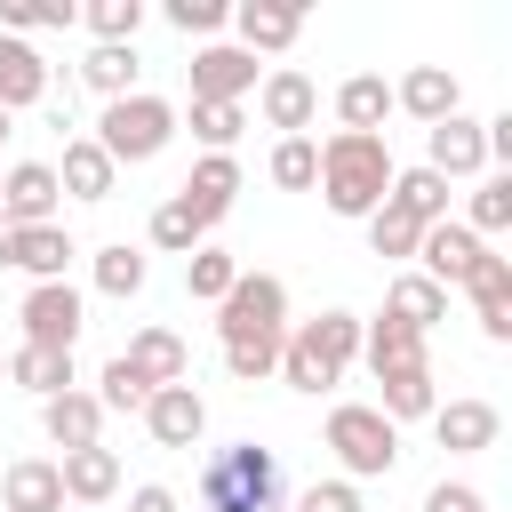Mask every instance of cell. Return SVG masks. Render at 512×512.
Listing matches in <instances>:
<instances>
[{
    "label": "cell",
    "instance_id": "45",
    "mask_svg": "<svg viewBox=\"0 0 512 512\" xmlns=\"http://www.w3.org/2000/svg\"><path fill=\"white\" fill-rule=\"evenodd\" d=\"M128 512H176V496H168V488H160V480H144V488H136V496H128Z\"/></svg>",
    "mask_w": 512,
    "mask_h": 512
},
{
    "label": "cell",
    "instance_id": "41",
    "mask_svg": "<svg viewBox=\"0 0 512 512\" xmlns=\"http://www.w3.org/2000/svg\"><path fill=\"white\" fill-rule=\"evenodd\" d=\"M192 136H200L208 152H232V136H240V104H192Z\"/></svg>",
    "mask_w": 512,
    "mask_h": 512
},
{
    "label": "cell",
    "instance_id": "14",
    "mask_svg": "<svg viewBox=\"0 0 512 512\" xmlns=\"http://www.w3.org/2000/svg\"><path fill=\"white\" fill-rule=\"evenodd\" d=\"M56 480H64V504H80V512H96L104 496H120V456L96 440V448H72V456H56Z\"/></svg>",
    "mask_w": 512,
    "mask_h": 512
},
{
    "label": "cell",
    "instance_id": "15",
    "mask_svg": "<svg viewBox=\"0 0 512 512\" xmlns=\"http://www.w3.org/2000/svg\"><path fill=\"white\" fill-rule=\"evenodd\" d=\"M464 288H472L480 336H488V344H512V264H504V256L488 248V256L472 264V280H464Z\"/></svg>",
    "mask_w": 512,
    "mask_h": 512
},
{
    "label": "cell",
    "instance_id": "46",
    "mask_svg": "<svg viewBox=\"0 0 512 512\" xmlns=\"http://www.w3.org/2000/svg\"><path fill=\"white\" fill-rule=\"evenodd\" d=\"M8 256H16V224H0V264H8Z\"/></svg>",
    "mask_w": 512,
    "mask_h": 512
},
{
    "label": "cell",
    "instance_id": "28",
    "mask_svg": "<svg viewBox=\"0 0 512 512\" xmlns=\"http://www.w3.org/2000/svg\"><path fill=\"white\" fill-rule=\"evenodd\" d=\"M360 360H368L376 376L424 368V336H416V328H400V320H368V328H360Z\"/></svg>",
    "mask_w": 512,
    "mask_h": 512
},
{
    "label": "cell",
    "instance_id": "9",
    "mask_svg": "<svg viewBox=\"0 0 512 512\" xmlns=\"http://www.w3.org/2000/svg\"><path fill=\"white\" fill-rule=\"evenodd\" d=\"M248 88H256V56L248 48H224V40L192 48V104H240Z\"/></svg>",
    "mask_w": 512,
    "mask_h": 512
},
{
    "label": "cell",
    "instance_id": "21",
    "mask_svg": "<svg viewBox=\"0 0 512 512\" xmlns=\"http://www.w3.org/2000/svg\"><path fill=\"white\" fill-rule=\"evenodd\" d=\"M0 512H64V480L48 456H16L0 472Z\"/></svg>",
    "mask_w": 512,
    "mask_h": 512
},
{
    "label": "cell",
    "instance_id": "19",
    "mask_svg": "<svg viewBox=\"0 0 512 512\" xmlns=\"http://www.w3.org/2000/svg\"><path fill=\"white\" fill-rule=\"evenodd\" d=\"M392 104L408 112V120H448L456 104H464V88H456V72L448 64H416V72H400V88H392Z\"/></svg>",
    "mask_w": 512,
    "mask_h": 512
},
{
    "label": "cell",
    "instance_id": "38",
    "mask_svg": "<svg viewBox=\"0 0 512 512\" xmlns=\"http://www.w3.org/2000/svg\"><path fill=\"white\" fill-rule=\"evenodd\" d=\"M472 240H488V232H512V176H488L480 192H472V224H464Z\"/></svg>",
    "mask_w": 512,
    "mask_h": 512
},
{
    "label": "cell",
    "instance_id": "3",
    "mask_svg": "<svg viewBox=\"0 0 512 512\" xmlns=\"http://www.w3.org/2000/svg\"><path fill=\"white\" fill-rule=\"evenodd\" d=\"M352 360H360V320L352 312H320V320H304V328L280 336V376L296 392H328Z\"/></svg>",
    "mask_w": 512,
    "mask_h": 512
},
{
    "label": "cell",
    "instance_id": "13",
    "mask_svg": "<svg viewBox=\"0 0 512 512\" xmlns=\"http://www.w3.org/2000/svg\"><path fill=\"white\" fill-rule=\"evenodd\" d=\"M144 432H152L160 448H200V432H208V400H200L192 384H160V392L144 400Z\"/></svg>",
    "mask_w": 512,
    "mask_h": 512
},
{
    "label": "cell",
    "instance_id": "16",
    "mask_svg": "<svg viewBox=\"0 0 512 512\" xmlns=\"http://www.w3.org/2000/svg\"><path fill=\"white\" fill-rule=\"evenodd\" d=\"M40 432H48L64 456H72V448H96V440H104V408H96V392H80V384H72V392L40 400Z\"/></svg>",
    "mask_w": 512,
    "mask_h": 512
},
{
    "label": "cell",
    "instance_id": "11",
    "mask_svg": "<svg viewBox=\"0 0 512 512\" xmlns=\"http://www.w3.org/2000/svg\"><path fill=\"white\" fill-rule=\"evenodd\" d=\"M256 112H264V128L304 136V128H312V112H320V88H312L296 64H280V72H264V80H256Z\"/></svg>",
    "mask_w": 512,
    "mask_h": 512
},
{
    "label": "cell",
    "instance_id": "25",
    "mask_svg": "<svg viewBox=\"0 0 512 512\" xmlns=\"http://www.w3.org/2000/svg\"><path fill=\"white\" fill-rule=\"evenodd\" d=\"M56 184H64L72 200H112L120 168L104 160V144H96V136H72V144H64V168H56Z\"/></svg>",
    "mask_w": 512,
    "mask_h": 512
},
{
    "label": "cell",
    "instance_id": "7",
    "mask_svg": "<svg viewBox=\"0 0 512 512\" xmlns=\"http://www.w3.org/2000/svg\"><path fill=\"white\" fill-rule=\"evenodd\" d=\"M16 320H24V344H40V352H72V344H80L88 304H80V288H72V280H32Z\"/></svg>",
    "mask_w": 512,
    "mask_h": 512
},
{
    "label": "cell",
    "instance_id": "43",
    "mask_svg": "<svg viewBox=\"0 0 512 512\" xmlns=\"http://www.w3.org/2000/svg\"><path fill=\"white\" fill-rule=\"evenodd\" d=\"M224 16H232L224 0H168V24H176V32H216Z\"/></svg>",
    "mask_w": 512,
    "mask_h": 512
},
{
    "label": "cell",
    "instance_id": "42",
    "mask_svg": "<svg viewBox=\"0 0 512 512\" xmlns=\"http://www.w3.org/2000/svg\"><path fill=\"white\" fill-rule=\"evenodd\" d=\"M288 512H360V488H352V480H312Z\"/></svg>",
    "mask_w": 512,
    "mask_h": 512
},
{
    "label": "cell",
    "instance_id": "5",
    "mask_svg": "<svg viewBox=\"0 0 512 512\" xmlns=\"http://www.w3.org/2000/svg\"><path fill=\"white\" fill-rule=\"evenodd\" d=\"M168 136H176V104L168 96H120V104H104V120H96V144H104V160L112 168H136V160H160L168 152Z\"/></svg>",
    "mask_w": 512,
    "mask_h": 512
},
{
    "label": "cell",
    "instance_id": "12",
    "mask_svg": "<svg viewBox=\"0 0 512 512\" xmlns=\"http://www.w3.org/2000/svg\"><path fill=\"white\" fill-rule=\"evenodd\" d=\"M480 256H488V240H472L464 224H424V240H416V264L432 288H464Z\"/></svg>",
    "mask_w": 512,
    "mask_h": 512
},
{
    "label": "cell",
    "instance_id": "33",
    "mask_svg": "<svg viewBox=\"0 0 512 512\" xmlns=\"http://www.w3.org/2000/svg\"><path fill=\"white\" fill-rule=\"evenodd\" d=\"M80 24L96 32V48H136V24H144V0H88Z\"/></svg>",
    "mask_w": 512,
    "mask_h": 512
},
{
    "label": "cell",
    "instance_id": "2",
    "mask_svg": "<svg viewBox=\"0 0 512 512\" xmlns=\"http://www.w3.org/2000/svg\"><path fill=\"white\" fill-rule=\"evenodd\" d=\"M280 456L272 448H256V440H232V448H216L208 464H200V488H192V504L200 512H280Z\"/></svg>",
    "mask_w": 512,
    "mask_h": 512
},
{
    "label": "cell",
    "instance_id": "10",
    "mask_svg": "<svg viewBox=\"0 0 512 512\" xmlns=\"http://www.w3.org/2000/svg\"><path fill=\"white\" fill-rule=\"evenodd\" d=\"M424 168L448 184V176H480L488 168V136H480V120H464V112H448V120H432L424 128Z\"/></svg>",
    "mask_w": 512,
    "mask_h": 512
},
{
    "label": "cell",
    "instance_id": "36",
    "mask_svg": "<svg viewBox=\"0 0 512 512\" xmlns=\"http://www.w3.org/2000/svg\"><path fill=\"white\" fill-rule=\"evenodd\" d=\"M232 280H240V256H224V248H192V256H184V288H192L200 304H224Z\"/></svg>",
    "mask_w": 512,
    "mask_h": 512
},
{
    "label": "cell",
    "instance_id": "4",
    "mask_svg": "<svg viewBox=\"0 0 512 512\" xmlns=\"http://www.w3.org/2000/svg\"><path fill=\"white\" fill-rule=\"evenodd\" d=\"M216 336L224 352H256V344H280L288 336V288L272 272H240L216 304Z\"/></svg>",
    "mask_w": 512,
    "mask_h": 512
},
{
    "label": "cell",
    "instance_id": "34",
    "mask_svg": "<svg viewBox=\"0 0 512 512\" xmlns=\"http://www.w3.org/2000/svg\"><path fill=\"white\" fill-rule=\"evenodd\" d=\"M80 80L104 96V104H120V96H136V48H88V64H80Z\"/></svg>",
    "mask_w": 512,
    "mask_h": 512
},
{
    "label": "cell",
    "instance_id": "32",
    "mask_svg": "<svg viewBox=\"0 0 512 512\" xmlns=\"http://www.w3.org/2000/svg\"><path fill=\"white\" fill-rule=\"evenodd\" d=\"M376 384H384L376 416H392V424H408V416H432V408H440V392H432V360H424V368H400V376H376Z\"/></svg>",
    "mask_w": 512,
    "mask_h": 512
},
{
    "label": "cell",
    "instance_id": "31",
    "mask_svg": "<svg viewBox=\"0 0 512 512\" xmlns=\"http://www.w3.org/2000/svg\"><path fill=\"white\" fill-rule=\"evenodd\" d=\"M8 376H16L32 400H56V392H72V352H40V344H16V352H8Z\"/></svg>",
    "mask_w": 512,
    "mask_h": 512
},
{
    "label": "cell",
    "instance_id": "20",
    "mask_svg": "<svg viewBox=\"0 0 512 512\" xmlns=\"http://www.w3.org/2000/svg\"><path fill=\"white\" fill-rule=\"evenodd\" d=\"M120 360H128V368H136V376H144L152 392H160V384H184V376H192V352H184V336H176V328H136Z\"/></svg>",
    "mask_w": 512,
    "mask_h": 512
},
{
    "label": "cell",
    "instance_id": "23",
    "mask_svg": "<svg viewBox=\"0 0 512 512\" xmlns=\"http://www.w3.org/2000/svg\"><path fill=\"white\" fill-rule=\"evenodd\" d=\"M384 320H400V328H416V336H432V328L448 320V288H432L424 272H400V280L384 288Z\"/></svg>",
    "mask_w": 512,
    "mask_h": 512
},
{
    "label": "cell",
    "instance_id": "39",
    "mask_svg": "<svg viewBox=\"0 0 512 512\" xmlns=\"http://www.w3.org/2000/svg\"><path fill=\"white\" fill-rule=\"evenodd\" d=\"M144 400H152V384L112 352V360H104V376H96V408H136V416H144Z\"/></svg>",
    "mask_w": 512,
    "mask_h": 512
},
{
    "label": "cell",
    "instance_id": "47",
    "mask_svg": "<svg viewBox=\"0 0 512 512\" xmlns=\"http://www.w3.org/2000/svg\"><path fill=\"white\" fill-rule=\"evenodd\" d=\"M0 136H8V112H0Z\"/></svg>",
    "mask_w": 512,
    "mask_h": 512
},
{
    "label": "cell",
    "instance_id": "48",
    "mask_svg": "<svg viewBox=\"0 0 512 512\" xmlns=\"http://www.w3.org/2000/svg\"><path fill=\"white\" fill-rule=\"evenodd\" d=\"M0 376H8V352H0Z\"/></svg>",
    "mask_w": 512,
    "mask_h": 512
},
{
    "label": "cell",
    "instance_id": "35",
    "mask_svg": "<svg viewBox=\"0 0 512 512\" xmlns=\"http://www.w3.org/2000/svg\"><path fill=\"white\" fill-rule=\"evenodd\" d=\"M272 184L280 192H312L320 184V144L312 136H280L272 144Z\"/></svg>",
    "mask_w": 512,
    "mask_h": 512
},
{
    "label": "cell",
    "instance_id": "1",
    "mask_svg": "<svg viewBox=\"0 0 512 512\" xmlns=\"http://www.w3.org/2000/svg\"><path fill=\"white\" fill-rule=\"evenodd\" d=\"M392 168H400V160H392L384 136H344V128H336V136L320 144V200H328L336 216H360V224H368V216L384 208V192H392Z\"/></svg>",
    "mask_w": 512,
    "mask_h": 512
},
{
    "label": "cell",
    "instance_id": "37",
    "mask_svg": "<svg viewBox=\"0 0 512 512\" xmlns=\"http://www.w3.org/2000/svg\"><path fill=\"white\" fill-rule=\"evenodd\" d=\"M144 272H152V264H144V248H128V240L96 248V288H104V296H136V288H144Z\"/></svg>",
    "mask_w": 512,
    "mask_h": 512
},
{
    "label": "cell",
    "instance_id": "30",
    "mask_svg": "<svg viewBox=\"0 0 512 512\" xmlns=\"http://www.w3.org/2000/svg\"><path fill=\"white\" fill-rule=\"evenodd\" d=\"M80 248H72V232L64 224H32V232H16V272H32V280H64V264H72Z\"/></svg>",
    "mask_w": 512,
    "mask_h": 512
},
{
    "label": "cell",
    "instance_id": "18",
    "mask_svg": "<svg viewBox=\"0 0 512 512\" xmlns=\"http://www.w3.org/2000/svg\"><path fill=\"white\" fill-rule=\"evenodd\" d=\"M232 24H240V48L256 56H280V48H296V32H304V8H288V0H240L232 8Z\"/></svg>",
    "mask_w": 512,
    "mask_h": 512
},
{
    "label": "cell",
    "instance_id": "6",
    "mask_svg": "<svg viewBox=\"0 0 512 512\" xmlns=\"http://www.w3.org/2000/svg\"><path fill=\"white\" fill-rule=\"evenodd\" d=\"M328 448H336V464L352 480H384L400 464V424L376 416L368 400H344V408H328Z\"/></svg>",
    "mask_w": 512,
    "mask_h": 512
},
{
    "label": "cell",
    "instance_id": "40",
    "mask_svg": "<svg viewBox=\"0 0 512 512\" xmlns=\"http://www.w3.org/2000/svg\"><path fill=\"white\" fill-rule=\"evenodd\" d=\"M416 240H424V224H408L400 208H376L368 216V248L376 256H416Z\"/></svg>",
    "mask_w": 512,
    "mask_h": 512
},
{
    "label": "cell",
    "instance_id": "29",
    "mask_svg": "<svg viewBox=\"0 0 512 512\" xmlns=\"http://www.w3.org/2000/svg\"><path fill=\"white\" fill-rule=\"evenodd\" d=\"M208 232H216V224H208V216H200L184 192H168V200L152 208V248H168V256H192V248H208Z\"/></svg>",
    "mask_w": 512,
    "mask_h": 512
},
{
    "label": "cell",
    "instance_id": "22",
    "mask_svg": "<svg viewBox=\"0 0 512 512\" xmlns=\"http://www.w3.org/2000/svg\"><path fill=\"white\" fill-rule=\"evenodd\" d=\"M176 192H184L208 224H224V208L240 200V160H232V152H200V160H192V176H184Z\"/></svg>",
    "mask_w": 512,
    "mask_h": 512
},
{
    "label": "cell",
    "instance_id": "17",
    "mask_svg": "<svg viewBox=\"0 0 512 512\" xmlns=\"http://www.w3.org/2000/svg\"><path fill=\"white\" fill-rule=\"evenodd\" d=\"M432 432H440V448L480 456V448H496L504 416H496V400H440V408H432Z\"/></svg>",
    "mask_w": 512,
    "mask_h": 512
},
{
    "label": "cell",
    "instance_id": "44",
    "mask_svg": "<svg viewBox=\"0 0 512 512\" xmlns=\"http://www.w3.org/2000/svg\"><path fill=\"white\" fill-rule=\"evenodd\" d=\"M424 512H488V496H480L472 480H440V488L424 496Z\"/></svg>",
    "mask_w": 512,
    "mask_h": 512
},
{
    "label": "cell",
    "instance_id": "24",
    "mask_svg": "<svg viewBox=\"0 0 512 512\" xmlns=\"http://www.w3.org/2000/svg\"><path fill=\"white\" fill-rule=\"evenodd\" d=\"M40 96H48V64H40V48L0 32V112H24V104H40Z\"/></svg>",
    "mask_w": 512,
    "mask_h": 512
},
{
    "label": "cell",
    "instance_id": "26",
    "mask_svg": "<svg viewBox=\"0 0 512 512\" xmlns=\"http://www.w3.org/2000/svg\"><path fill=\"white\" fill-rule=\"evenodd\" d=\"M384 112H392L384 72H352V80L336 88V120H344V136H376V128H384Z\"/></svg>",
    "mask_w": 512,
    "mask_h": 512
},
{
    "label": "cell",
    "instance_id": "8",
    "mask_svg": "<svg viewBox=\"0 0 512 512\" xmlns=\"http://www.w3.org/2000/svg\"><path fill=\"white\" fill-rule=\"evenodd\" d=\"M56 200H64V184H56L48 160H16V168L0 176V224H16V232L56 224Z\"/></svg>",
    "mask_w": 512,
    "mask_h": 512
},
{
    "label": "cell",
    "instance_id": "27",
    "mask_svg": "<svg viewBox=\"0 0 512 512\" xmlns=\"http://www.w3.org/2000/svg\"><path fill=\"white\" fill-rule=\"evenodd\" d=\"M384 208H400L408 224H448V184H440L432 168H392Z\"/></svg>",
    "mask_w": 512,
    "mask_h": 512
}]
</instances>
